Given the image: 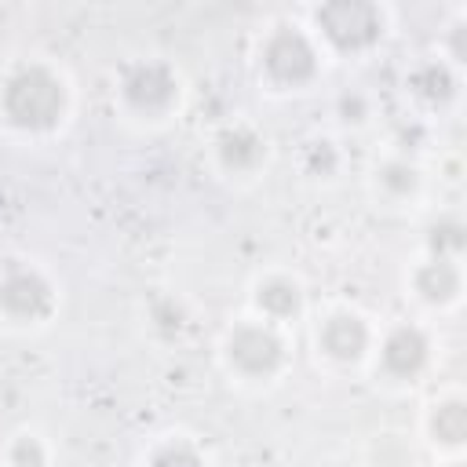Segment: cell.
Returning a JSON list of instances; mask_svg holds the SVG:
<instances>
[{
	"label": "cell",
	"mask_w": 467,
	"mask_h": 467,
	"mask_svg": "<svg viewBox=\"0 0 467 467\" xmlns=\"http://www.w3.org/2000/svg\"><path fill=\"white\" fill-rule=\"evenodd\" d=\"M423 361H427V339H423L420 328L401 325V328H394L387 336V343H383V368L387 372L412 376V372L423 368Z\"/></svg>",
	"instance_id": "obj_7"
},
{
	"label": "cell",
	"mask_w": 467,
	"mask_h": 467,
	"mask_svg": "<svg viewBox=\"0 0 467 467\" xmlns=\"http://www.w3.org/2000/svg\"><path fill=\"white\" fill-rule=\"evenodd\" d=\"M4 113L18 128H47L62 113V84L44 66L18 69L4 88Z\"/></svg>",
	"instance_id": "obj_1"
},
{
	"label": "cell",
	"mask_w": 467,
	"mask_h": 467,
	"mask_svg": "<svg viewBox=\"0 0 467 467\" xmlns=\"http://www.w3.org/2000/svg\"><path fill=\"white\" fill-rule=\"evenodd\" d=\"M365 343H368V332L354 314H336L321 328V347L339 361H354L365 350Z\"/></svg>",
	"instance_id": "obj_8"
},
{
	"label": "cell",
	"mask_w": 467,
	"mask_h": 467,
	"mask_svg": "<svg viewBox=\"0 0 467 467\" xmlns=\"http://www.w3.org/2000/svg\"><path fill=\"white\" fill-rule=\"evenodd\" d=\"M259 306L274 317H288L299 306V288L292 281H270V285L259 288Z\"/></svg>",
	"instance_id": "obj_11"
},
{
	"label": "cell",
	"mask_w": 467,
	"mask_h": 467,
	"mask_svg": "<svg viewBox=\"0 0 467 467\" xmlns=\"http://www.w3.org/2000/svg\"><path fill=\"white\" fill-rule=\"evenodd\" d=\"M321 29L339 44V47H365L379 36V11L365 0H332L317 11Z\"/></svg>",
	"instance_id": "obj_2"
},
{
	"label": "cell",
	"mask_w": 467,
	"mask_h": 467,
	"mask_svg": "<svg viewBox=\"0 0 467 467\" xmlns=\"http://www.w3.org/2000/svg\"><path fill=\"white\" fill-rule=\"evenodd\" d=\"M124 95L135 109H146V113H157L164 109L171 99H175V77L168 66L161 62H142L128 73L124 80Z\"/></svg>",
	"instance_id": "obj_5"
},
{
	"label": "cell",
	"mask_w": 467,
	"mask_h": 467,
	"mask_svg": "<svg viewBox=\"0 0 467 467\" xmlns=\"http://www.w3.org/2000/svg\"><path fill=\"white\" fill-rule=\"evenodd\" d=\"M259 157H263V142L248 128H237V131L223 135V161L230 168H252Z\"/></svg>",
	"instance_id": "obj_10"
},
{
	"label": "cell",
	"mask_w": 467,
	"mask_h": 467,
	"mask_svg": "<svg viewBox=\"0 0 467 467\" xmlns=\"http://www.w3.org/2000/svg\"><path fill=\"white\" fill-rule=\"evenodd\" d=\"M153 467H201V460L186 445H168V449H161L153 456Z\"/></svg>",
	"instance_id": "obj_15"
},
{
	"label": "cell",
	"mask_w": 467,
	"mask_h": 467,
	"mask_svg": "<svg viewBox=\"0 0 467 467\" xmlns=\"http://www.w3.org/2000/svg\"><path fill=\"white\" fill-rule=\"evenodd\" d=\"M431 248L438 252V259L449 255V252H460V248H463V226H460L456 219L434 223V226H431Z\"/></svg>",
	"instance_id": "obj_14"
},
{
	"label": "cell",
	"mask_w": 467,
	"mask_h": 467,
	"mask_svg": "<svg viewBox=\"0 0 467 467\" xmlns=\"http://www.w3.org/2000/svg\"><path fill=\"white\" fill-rule=\"evenodd\" d=\"M412 88H416L423 99L438 102V99H449V95H452V77H449L441 66H423V69L412 77Z\"/></svg>",
	"instance_id": "obj_13"
},
{
	"label": "cell",
	"mask_w": 467,
	"mask_h": 467,
	"mask_svg": "<svg viewBox=\"0 0 467 467\" xmlns=\"http://www.w3.org/2000/svg\"><path fill=\"white\" fill-rule=\"evenodd\" d=\"M263 62H266V69H270L277 80H285V84L306 80V77L314 73V66H317L314 47H310L306 36L296 33V29H277V33L266 40V47H263Z\"/></svg>",
	"instance_id": "obj_3"
},
{
	"label": "cell",
	"mask_w": 467,
	"mask_h": 467,
	"mask_svg": "<svg viewBox=\"0 0 467 467\" xmlns=\"http://www.w3.org/2000/svg\"><path fill=\"white\" fill-rule=\"evenodd\" d=\"M11 463L15 467H40L44 463V449L36 438H18L11 449Z\"/></svg>",
	"instance_id": "obj_16"
},
{
	"label": "cell",
	"mask_w": 467,
	"mask_h": 467,
	"mask_svg": "<svg viewBox=\"0 0 467 467\" xmlns=\"http://www.w3.org/2000/svg\"><path fill=\"white\" fill-rule=\"evenodd\" d=\"M230 358L248 376H266L281 365V339L259 325H244L230 336Z\"/></svg>",
	"instance_id": "obj_4"
},
{
	"label": "cell",
	"mask_w": 467,
	"mask_h": 467,
	"mask_svg": "<svg viewBox=\"0 0 467 467\" xmlns=\"http://www.w3.org/2000/svg\"><path fill=\"white\" fill-rule=\"evenodd\" d=\"M416 288L423 292V299L441 303V299H452V296H456L460 274H456V266H452L449 259H434V263H427V266L416 274Z\"/></svg>",
	"instance_id": "obj_9"
},
{
	"label": "cell",
	"mask_w": 467,
	"mask_h": 467,
	"mask_svg": "<svg viewBox=\"0 0 467 467\" xmlns=\"http://www.w3.org/2000/svg\"><path fill=\"white\" fill-rule=\"evenodd\" d=\"M434 434L441 438V441H449V445H456V441H463L467 438V409L460 405V401H449V405H441L438 412H434Z\"/></svg>",
	"instance_id": "obj_12"
},
{
	"label": "cell",
	"mask_w": 467,
	"mask_h": 467,
	"mask_svg": "<svg viewBox=\"0 0 467 467\" xmlns=\"http://www.w3.org/2000/svg\"><path fill=\"white\" fill-rule=\"evenodd\" d=\"M383 186L394 190V193H409L416 186V171L409 164H387L383 168Z\"/></svg>",
	"instance_id": "obj_17"
},
{
	"label": "cell",
	"mask_w": 467,
	"mask_h": 467,
	"mask_svg": "<svg viewBox=\"0 0 467 467\" xmlns=\"http://www.w3.org/2000/svg\"><path fill=\"white\" fill-rule=\"evenodd\" d=\"M0 306L11 317H40L51 306V288L44 285V277H36L33 270H11L0 281Z\"/></svg>",
	"instance_id": "obj_6"
}]
</instances>
